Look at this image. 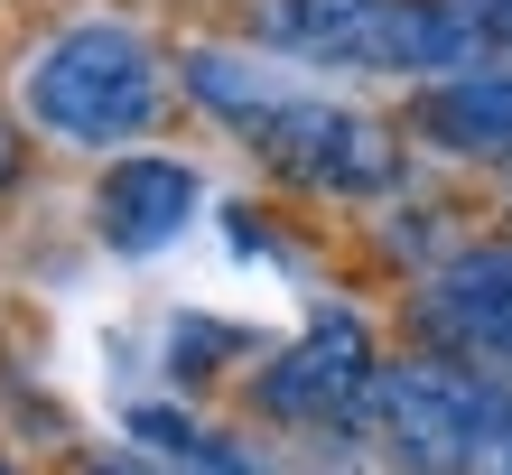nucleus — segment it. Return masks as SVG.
I'll return each mask as SVG.
<instances>
[{"instance_id":"6e6552de","label":"nucleus","mask_w":512,"mask_h":475,"mask_svg":"<svg viewBox=\"0 0 512 475\" xmlns=\"http://www.w3.org/2000/svg\"><path fill=\"white\" fill-rule=\"evenodd\" d=\"M410 131L438 140V150H457V159H512V66H475V75L419 84Z\"/></svg>"},{"instance_id":"20e7f679","label":"nucleus","mask_w":512,"mask_h":475,"mask_svg":"<svg viewBox=\"0 0 512 475\" xmlns=\"http://www.w3.org/2000/svg\"><path fill=\"white\" fill-rule=\"evenodd\" d=\"M373 420L410 466L429 475H512V382H485L466 364H382Z\"/></svg>"},{"instance_id":"423d86ee","label":"nucleus","mask_w":512,"mask_h":475,"mask_svg":"<svg viewBox=\"0 0 512 475\" xmlns=\"http://www.w3.org/2000/svg\"><path fill=\"white\" fill-rule=\"evenodd\" d=\"M419 336L438 364H466L485 382H512V243H475L419 289Z\"/></svg>"},{"instance_id":"39448f33","label":"nucleus","mask_w":512,"mask_h":475,"mask_svg":"<svg viewBox=\"0 0 512 475\" xmlns=\"http://www.w3.org/2000/svg\"><path fill=\"white\" fill-rule=\"evenodd\" d=\"M373 382H382V364H373L364 317L326 308L308 336L261 373V410H270V420H289V429H345L354 410H373Z\"/></svg>"},{"instance_id":"7ed1b4c3","label":"nucleus","mask_w":512,"mask_h":475,"mask_svg":"<svg viewBox=\"0 0 512 475\" xmlns=\"http://www.w3.org/2000/svg\"><path fill=\"white\" fill-rule=\"evenodd\" d=\"M19 103L47 140L75 150H122L168 112V56L131 19H75L19 66Z\"/></svg>"},{"instance_id":"f03ea898","label":"nucleus","mask_w":512,"mask_h":475,"mask_svg":"<svg viewBox=\"0 0 512 475\" xmlns=\"http://www.w3.org/2000/svg\"><path fill=\"white\" fill-rule=\"evenodd\" d=\"M252 38L298 66H336V75H475L494 66L485 28L457 0H261Z\"/></svg>"},{"instance_id":"9d476101","label":"nucleus","mask_w":512,"mask_h":475,"mask_svg":"<svg viewBox=\"0 0 512 475\" xmlns=\"http://www.w3.org/2000/svg\"><path fill=\"white\" fill-rule=\"evenodd\" d=\"M457 10L485 28V47H494V66H512V0H457Z\"/></svg>"},{"instance_id":"0eeeda50","label":"nucleus","mask_w":512,"mask_h":475,"mask_svg":"<svg viewBox=\"0 0 512 475\" xmlns=\"http://www.w3.org/2000/svg\"><path fill=\"white\" fill-rule=\"evenodd\" d=\"M187 215H196V168H177V159H112L94 187V233L131 261L168 252L187 233Z\"/></svg>"},{"instance_id":"f8f14e48","label":"nucleus","mask_w":512,"mask_h":475,"mask_svg":"<svg viewBox=\"0 0 512 475\" xmlns=\"http://www.w3.org/2000/svg\"><path fill=\"white\" fill-rule=\"evenodd\" d=\"M103 475H159V466H103Z\"/></svg>"},{"instance_id":"ddd939ff","label":"nucleus","mask_w":512,"mask_h":475,"mask_svg":"<svg viewBox=\"0 0 512 475\" xmlns=\"http://www.w3.org/2000/svg\"><path fill=\"white\" fill-rule=\"evenodd\" d=\"M0 475H19V466H0Z\"/></svg>"},{"instance_id":"1a4fd4ad","label":"nucleus","mask_w":512,"mask_h":475,"mask_svg":"<svg viewBox=\"0 0 512 475\" xmlns=\"http://www.w3.org/2000/svg\"><path fill=\"white\" fill-rule=\"evenodd\" d=\"M140 438H159V457H168V475H270L243 438H215V429H187V420H168V410H140L131 420Z\"/></svg>"},{"instance_id":"f257e3e1","label":"nucleus","mask_w":512,"mask_h":475,"mask_svg":"<svg viewBox=\"0 0 512 475\" xmlns=\"http://www.w3.org/2000/svg\"><path fill=\"white\" fill-rule=\"evenodd\" d=\"M177 84H187L215 122L243 131L270 177H289V187H308V196H382L391 177H401V131L373 122V112H354V103H326L317 84L280 75L270 56L187 47L177 56Z\"/></svg>"},{"instance_id":"9b49d317","label":"nucleus","mask_w":512,"mask_h":475,"mask_svg":"<svg viewBox=\"0 0 512 475\" xmlns=\"http://www.w3.org/2000/svg\"><path fill=\"white\" fill-rule=\"evenodd\" d=\"M19 168H28V159H19V131H10V122H0V187H10V177H19Z\"/></svg>"}]
</instances>
